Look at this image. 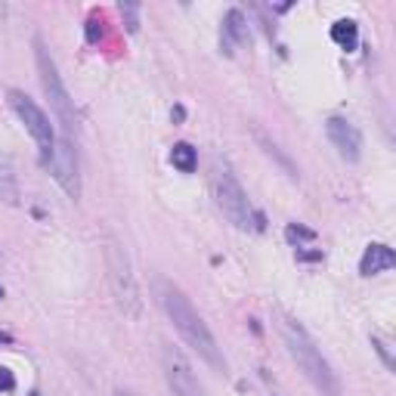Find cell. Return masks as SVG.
Listing matches in <instances>:
<instances>
[{"label":"cell","instance_id":"cell-18","mask_svg":"<svg viewBox=\"0 0 396 396\" xmlns=\"http://www.w3.org/2000/svg\"><path fill=\"white\" fill-rule=\"evenodd\" d=\"M288 239L297 242V239H313V229H303V226H288Z\"/></svg>","mask_w":396,"mask_h":396},{"label":"cell","instance_id":"cell-10","mask_svg":"<svg viewBox=\"0 0 396 396\" xmlns=\"http://www.w3.org/2000/svg\"><path fill=\"white\" fill-rule=\"evenodd\" d=\"M396 267V254H393V248H387V245H368L366 248V254H362V260H359V273L362 276H378V273H387V269H393Z\"/></svg>","mask_w":396,"mask_h":396},{"label":"cell","instance_id":"cell-3","mask_svg":"<svg viewBox=\"0 0 396 396\" xmlns=\"http://www.w3.org/2000/svg\"><path fill=\"white\" fill-rule=\"evenodd\" d=\"M210 192H214L217 208L223 210V217H226L235 229L254 226V208H251V201H248V192L242 189L233 168H229L226 161H220V158H217L214 168H210Z\"/></svg>","mask_w":396,"mask_h":396},{"label":"cell","instance_id":"cell-5","mask_svg":"<svg viewBox=\"0 0 396 396\" xmlns=\"http://www.w3.org/2000/svg\"><path fill=\"white\" fill-rule=\"evenodd\" d=\"M35 59H37V71H41V84H44V93L50 99V109L53 115L59 118V124H62L65 130H75L78 134V115H75V99L69 96V90H65L62 84V75H59L56 62H53L50 50L44 47V41L37 37L35 41Z\"/></svg>","mask_w":396,"mask_h":396},{"label":"cell","instance_id":"cell-13","mask_svg":"<svg viewBox=\"0 0 396 396\" xmlns=\"http://www.w3.org/2000/svg\"><path fill=\"white\" fill-rule=\"evenodd\" d=\"M332 41L341 44L344 50H356V44H359V28H356V22H350V19L334 22L332 25Z\"/></svg>","mask_w":396,"mask_h":396},{"label":"cell","instance_id":"cell-16","mask_svg":"<svg viewBox=\"0 0 396 396\" xmlns=\"http://www.w3.org/2000/svg\"><path fill=\"white\" fill-rule=\"evenodd\" d=\"M16 387V378H12L10 368H0V393H10Z\"/></svg>","mask_w":396,"mask_h":396},{"label":"cell","instance_id":"cell-4","mask_svg":"<svg viewBox=\"0 0 396 396\" xmlns=\"http://www.w3.org/2000/svg\"><path fill=\"white\" fill-rule=\"evenodd\" d=\"M105 269H109V282L111 291H115L118 307L124 309V316L136 319L143 313V297H140V285H136V276L130 269V257L121 248V242L109 239L105 242Z\"/></svg>","mask_w":396,"mask_h":396},{"label":"cell","instance_id":"cell-1","mask_svg":"<svg viewBox=\"0 0 396 396\" xmlns=\"http://www.w3.org/2000/svg\"><path fill=\"white\" fill-rule=\"evenodd\" d=\"M155 288H158V300H161L164 313L170 316L174 328L183 334V341H186V344L192 347L195 353L201 356V359L208 362L210 368H217V372H226V359H223V350L217 347L214 334H210V328L204 325L201 316L195 313V307L189 303V297L183 294L180 288L174 285V282H164V279H158Z\"/></svg>","mask_w":396,"mask_h":396},{"label":"cell","instance_id":"cell-12","mask_svg":"<svg viewBox=\"0 0 396 396\" xmlns=\"http://www.w3.org/2000/svg\"><path fill=\"white\" fill-rule=\"evenodd\" d=\"M170 164H174L180 174H192L198 168V152L189 146V143H177V146L170 149Z\"/></svg>","mask_w":396,"mask_h":396},{"label":"cell","instance_id":"cell-2","mask_svg":"<svg viewBox=\"0 0 396 396\" xmlns=\"http://www.w3.org/2000/svg\"><path fill=\"white\" fill-rule=\"evenodd\" d=\"M279 332H282V341L288 347V356L297 362V368L303 372V378L316 387L322 396H341V384H338V375L332 372L328 359L322 356V350L313 344L303 325H297L294 319H282L279 322Z\"/></svg>","mask_w":396,"mask_h":396},{"label":"cell","instance_id":"cell-11","mask_svg":"<svg viewBox=\"0 0 396 396\" xmlns=\"http://www.w3.org/2000/svg\"><path fill=\"white\" fill-rule=\"evenodd\" d=\"M233 44H251V31L242 10H229L226 22H223V47H226V53H233Z\"/></svg>","mask_w":396,"mask_h":396},{"label":"cell","instance_id":"cell-6","mask_svg":"<svg viewBox=\"0 0 396 396\" xmlns=\"http://www.w3.org/2000/svg\"><path fill=\"white\" fill-rule=\"evenodd\" d=\"M10 105H12V111L19 115V121L25 124V130H28L31 136H35V143H37V149H41V158L44 161H50V155H53V146H56V134H53V124H50V118L44 115V109L35 102L28 93H22V90H10Z\"/></svg>","mask_w":396,"mask_h":396},{"label":"cell","instance_id":"cell-7","mask_svg":"<svg viewBox=\"0 0 396 396\" xmlns=\"http://www.w3.org/2000/svg\"><path fill=\"white\" fill-rule=\"evenodd\" d=\"M44 164L53 170V177H56V183L65 189V195H71L78 201V198H81V168H78V149L71 146L69 136L56 140L50 161H44Z\"/></svg>","mask_w":396,"mask_h":396},{"label":"cell","instance_id":"cell-14","mask_svg":"<svg viewBox=\"0 0 396 396\" xmlns=\"http://www.w3.org/2000/svg\"><path fill=\"white\" fill-rule=\"evenodd\" d=\"M372 344H375V350H378V353H381V359H384V366H387V368H393L396 362H393V356H390V344H387L384 338H378V334H375V338H372Z\"/></svg>","mask_w":396,"mask_h":396},{"label":"cell","instance_id":"cell-19","mask_svg":"<svg viewBox=\"0 0 396 396\" xmlns=\"http://www.w3.org/2000/svg\"><path fill=\"white\" fill-rule=\"evenodd\" d=\"M118 396H130V393H124V390H118Z\"/></svg>","mask_w":396,"mask_h":396},{"label":"cell","instance_id":"cell-8","mask_svg":"<svg viewBox=\"0 0 396 396\" xmlns=\"http://www.w3.org/2000/svg\"><path fill=\"white\" fill-rule=\"evenodd\" d=\"M164 378H168V387L174 396H204V387L195 381L192 366L174 347H164Z\"/></svg>","mask_w":396,"mask_h":396},{"label":"cell","instance_id":"cell-15","mask_svg":"<svg viewBox=\"0 0 396 396\" xmlns=\"http://www.w3.org/2000/svg\"><path fill=\"white\" fill-rule=\"evenodd\" d=\"M121 16H127V28L130 31H136L140 28V6H134V3H121Z\"/></svg>","mask_w":396,"mask_h":396},{"label":"cell","instance_id":"cell-17","mask_svg":"<svg viewBox=\"0 0 396 396\" xmlns=\"http://www.w3.org/2000/svg\"><path fill=\"white\" fill-rule=\"evenodd\" d=\"M99 37H102V22H99V19H90L87 22V41H99Z\"/></svg>","mask_w":396,"mask_h":396},{"label":"cell","instance_id":"cell-9","mask_svg":"<svg viewBox=\"0 0 396 396\" xmlns=\"http://www.w3.org/2000/svg\"><path fill=\"white\" fill-rule=\"evenodd\" d=\"M325 134H328V140L334 143V149L341 152V158H347V161H359L362 136H359V130H356L353 124L344 121V118H328V121H325Z\"/></svg>","mask_w":396,"mask_h":396}]
</instances>
